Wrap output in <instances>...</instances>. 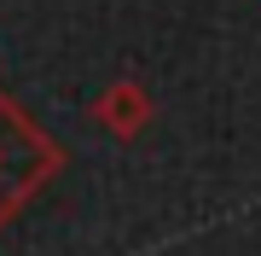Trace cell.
Listing matches in <instances>:
<instances>
[{
  "instance_id": "obj_2",
  "label": "cell",
  "mask_w": 261,
  "mask_h": 256,
  "mask_svg": "<svg viewBox=\"0 0 261 256\" xmlns=\"http://www.w3.org/2000/svg\"><path fill=\"white\" fill-rule=\"evenodd\" d=\"M99 123H111L116 134H134L145 123V94L134 82H122V87H111V94L99 99Z\"/></svg>"
},
{
  "instance_id": "obj_1",
  "label": "cell",
  "mask_w": 261,
  "mask_h": 256,
  "mask_svg": "<svg viewBox=\"0 0 261 256\" xmlns=\"http://www.w3.org/2000/svg\"><path fill=\"white\" fill-rule=\"evenodd\" d=\"M58 163H64L58 146L29 123L6 94H0V227H6V216L58 169Z\"/></svg>"
}]
</instances>
